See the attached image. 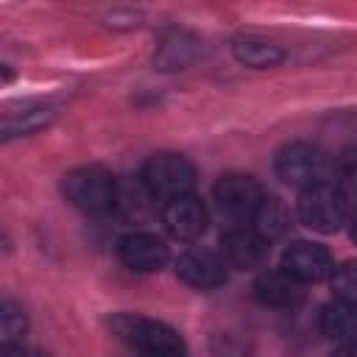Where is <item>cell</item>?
Listing matches in <instances>:
<instances>
[{
  "instance_id": "cell-1",
  "label": "cell",
  "mask_w": 357,
  "mask_h": 357,
  "mask_svg": "<svg viewBox=\"0 0 357 357\" xmlns=\"http://www.w3.org/2000/svg\"><path fill=\"white\" fill-rule=\"evenodd\" d=\"M109 329H112V335L117 340L131 346L139 357H159V354L184 351L181 335L173 326H167V324H162L156 318L120 312V315L109 318Z\"/></svg>"
},
{
  "instance_id": "cell-2",
  "label": "cell",
  "mask_w": 357,
  "mask_h": 357,
  "mask_svg": "<svg viewBox=\"0 0 357 357\" xmlns=\"http://www.w3.org/2000/svg\"><path fill=\"white\" fill-rule=\"evenodd\" d=\"M117 184L120 181L106 167L81 165L61 178V192L75 209L86 215H103L117 204Z\"/></svg>"
},
{
  "instance_id": "cell-3",
  "label": "cell",
  "mask_w": 357,
  "mask_h": 357,
  "mask_svg": "<svg viewBox=\"0 0 357 357\" xmlns=\"http://www.w3.org/2000/svg\"><path fill=\"white\" fill-rule=\"evenodd\" d=\"M276 176L282 184L296 190H310L315 184H326L335 176V162L310 142H290L276 153Z\"/></svg>"
},
{
  "instance_id": "cell-4",
  "label": "cell",
  "mask_w": 357,
  "mask_h": 357,
  "mask_svg": "<svg viewBox=\"0 0 357 357\" xmlns=\"http://www.w3.org/2000/svg\"><path fill=\"white\" fill-rule=\"evenodd\" d=\"M139 178L148 184V190L156 198L170 201V198H178V195H190V190L195 184V167L181 153L159 151V153L145 159Z\"/></svg>"
},
{
  "instance_id": "cell-5",
  "label": "cell",
  "mask_w": 357,
  "mask_h": 357,
  "mask_svg": "<svg viewBox=\"0 0 357 357\" xmlns=\"http://www.w3.org/2000/svg\"><path fill=\"white\" fill-rule=\"evenodd\" d=\"M298 218L312 231L332 234L346 220V195L335 187V181L301 190V195H298Z\"/></svg>"
},
{
  "instance_id": "cell-6",
  "label": "cell",
  "mask_w": 357,
  "mask_h": 357,
  "mask_svg": "<svg viewBox=\"0 0 357 357\" xmlns=\"http://www.w3.org/2000/svg\"><path fill=\"white\" fill-rule=\"evenodd\" d=\"M262 184L248 173H226L215 184V204L231 220H251L262 204Z\"/></svg>"
},
{
  "instance_id": "cell-7",
  "label": "cell",
  "mask_w": 357,
  "mask_h": 357,
  "mask_svg": "<svg viewBox=\"0 0 357 357\" xmlns=\"http://www.w3.org/2000/svg\"><path fill=\"white\" fill-rule=\"evenodd\" d=\"M282 271L290 273L296 282L307 284V282H321V279L332 276L335 265L324 245L310 243V240H296L282 254Z\"/></svg>"
},
{
  "instance_id": "cell-8",
  "label": "cell",
  "mask_w": 357,
  "mask_h": 357,
  "mask_svg": "<svg viewBox=\"0 0 357 357\" xmlns=\"http://www.w3.org/2000/svg\"><path fill=\"white\" fill-rule=\"evenodd\" d=\"M167 245L151 234V231H131L126 237L117 240V259L137 271V273H153V271H162L165 262H167Z\"/></svg>"
},
{
  "instance_id": "cell-9",
  "label": "cell",
  "mask_w": 357,
  "mask_h": 357,
  "mask_svg": "<svg viewBox=\"0 0 357 357\" xmlns=\"http://www.w3.org/2000/svg\"><path fill=\"white\" fill-rule=\"evenodd\" d=\"M162 223H165V229H167V234L173 240L190 243V240H198L204 234V229H206V209H204V204L192 192L190 195H178V198L165 201Z\"/></svg>"
},
{
  "instance_id": "cell-10",
  "label": "cell",
  "mask_w": 357,
  "mask_h": 357,
  "mask_svg": "<svg viewBox=\"0 0 357 357\" xmlns=\"http://www.w3.org/2000/svg\"><path fill=\"white\" fill-rule=\"evenodd\" d=\"M176 276L190 287L209 290L226 282V262L215 251L190 248L176 259Z\"/></svg>"
},
{
  "instance_id": "cell-11",
  "label": "cell",
  "mask_w": 357,
  "mask_h": 357,
  "mask_svg": "<svg viewBox=\"0 0 357 357\" xmlns=\"http://www.w3.org/2000/svg\"><path fill=\"white\" fill-rule=\"evenodd\" d=\"M220 245H223V262L231 268H240V271L259 268L268 254V243L254 229H245V226L229 229L223 234Z\"/></svg>"
},
{
  "instance_id": "cell-12",
  "label": "cell",
  "mask_w": 357,
  "mask_h": 357,
  "mask_svg": "<svg viewBox=\"0 0 357 357\" xmlns=\"http://www.w3.org/2000/svg\"><path fill=\"white\" fill-rule=\"evenodd\" d=\"M201 56V39L190 31H167L159 39V47L153 53V64L159 70H184Z\"/></svg>"
},
{
  "instance_id": "cell-13",
  "label": "cell",
  "mask_w": 357,
  "mask_h": 357,
  "mask_svg": "<svg viewBox=\"0 0 357 357\" xmlns=\"http://www.w3.org/2000/svg\"><path fill=\"white\" fill-rule=\"evenodd\" d=\"M254 296L268 304V307H279V310H287V307H296L301 298H304V290H301V282H296L290 273H284L282 268L279 271H262L254 282Z\"/></svg>"
},
{
  "instance_id": "cell-14",
  "label": "cell",
  "mask_w": 357,
  "mask_h": 357,
  "mask_svg": "<svg viewBox=\"0 0 357 357\" xmlns=\"http://www.w3.org/2000/svg\"><path fill=\"white\" fill-rule=\"evenodd\" d=\"M231 53L240 64L245 67H254V70H268V67H276L284 61V50L265 39V36H257V33H240L231 39Z\"/></svg>"
},
{
  "instance_id": "cell-15",
  "label": "cell",
  "mask_w": 357,
  "mask_h": 357,
  "mask_svg": "<svg viewBox=\"0 0 357 357\" xmlns=\"http://www.w3.org/2000/svg\"><path fill=\"white\" fill-rule=\"evenodd\" d=\"M321 332L335 343L357 340V304L332 301L321 310Z\"/></svg>"
},
{
  "instance_id": "cell-16",
  "label": "cell",
  "mask_w": 357,
  "mask_h": 357,
  "mask_svg": "<svg viewBox=\"0 0 357 357\" xmlns=\"http://www.w3.org/2000/svg\"><path fill=\"white\" fill-rule=\"evenodd\" d=\"M153 201H156V195L148 190V184L142 178H128V181L117 184V204H114V209H120V215L126 220L139 223V220L151 218Z\"/></svg>"
},
{
  "instance_id": "cell-17",
  "label": "cell",
  "mask_w": 357,
  "mask_h": 357,
  "mask_svg": "<svg viewBox=\"0 0 357 357\" xmlns=\"http://www.w3.org/2000/svg\"><path fill=\"white\" fill-rule=\"evenodd\" d=\"M251 229H254L265 243L279 240V237L290 229V212H287L284 201L276 198V195H265L262 204L257 206L254 218H251Z\"/></svg>"
},
{
  "instance_id": "cell-18",
  "label": "cell",
  "mask_w": 357,
  "mask_h": 357,
  "mask_svg": "<svg viewBox=\"0 0 357 357\" xmlns=\"http://www.w3.org/2000/svg\"><path fill=\"white\" fill-rule=\"evenodd\" d=\"M53 117H56V112L50 106H25L20 112H6V117H3V139L33 134V131L50 126Z\"/></svg>"
},
{
  "instance_id": "cell-19",
  "label": "cell",
  "mask_w": 357,
  "mask_h": 357,
  "mask_svg": "<svg viewBox=\"0 0 357 357\" xmlns=\"http://www.w3.org/2000/svg\"><path fill=\"white\" fill-rule=\"evenodd\" d=\"M332 181L346 195V201L351 195H357V151H343L335 159V176H332Z\"/></svg>"
},
{
  "instance_id": "cell-20",
  "label": "cell",
  "mask_w": 357,
  "mask_h": 357,
  "mask_svg": "<svg viewBox=\"0 0 357 357\" xmlns=\"http://www.w3.org/2000/svg\"><path fill=\"white\" fill-rule=\"evenodd\" d=\"M329 282H332V290H335L337 301L357 304V259L337 265V268L332 271Z\"/></svg>"
},
{
  "instance_id": "cell-21",
  "label": "cell",
  "mask_w": 357,
  "mask_h": 357,
  "mask_svg": "<svg viewBox=\"0 0 357 357\" xmlns=\"http://www.w3.org/2000/svg\"><path fill=\"white\" fill-rule=\"evenodd\" d=\"M0 326H3V346L14 343L28 329V318H25L22 307L14 304L11 298H3V304H0Z\"/></svg>"
},
{
  "instance_id": "cell-22",
  "label": "cell",
  "mask_w": 357,
  "mask_h": 357,
  "mask_svg": "<svg viewBox=\"0 0 357 357\" xmlns=\"http://www.w3.org/2000/svg\"><path fill=\"white\" fill-rule=\"evenodd\" d=\"M0 357H47V354H42L36 349H25L20 343H6L3 351H0Z\"/></svg>"
},
{
  "instance_id": "cell-23",
  "label": "cell",
  "mask_w": 357,
  "mask_h": 357,
  "mask_svg": "<svg viewBox=\"0 0 357 357\" xmlns=\"http://www.w3.org/2000/svg\"><path fill=\"white\" fill-rule=\"evenodd\" d=\"M332 357H357V340H354V343H340V346L332 351Z\"/></svg>"
},
{
  "instance_id": "cell-24",
  "label": "cell",
  "mask_w": 357,
  "mask_h": 357,
  "mask_svg": "<svg viewBox=\"0 0 357 357\" xmlns=\"http://www.w3.org/2000/svg\"><path fill=\"white\" fill-rule=\"evenodd\" d=\"M351 240L357 243V212L351 215Z\"/></svg>"
},
{
  "instance_id": "cell-25",
  "label": "cell",
  "mask_w": 357,
  "mask_h": 357,
  "mask_svg": "<svg viewBox=\"0 0 357 357\" xmlns=\"http://www.w3.org/2000/svg\"><path fill=\"white\" fill-rule=\"evenodd\" d=\"M159 357H184V351H173V354H159Z\"/></svg>"
}]
</instances>
